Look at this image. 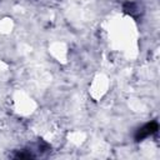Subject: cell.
Returning <instances> with one entry per match:
<instances>
[{"label": "cell", "mask_w": 160, "mask_h": 160, "mask_svg": "<svg viewBox=\"0 0 160 160\" xmlns=\"http://www.w3.org/2000/svg\"><path fill=\"white\" fill-rule=\"evenodd\" d=\"M124 10H125V12H128V14H130V15H134V12L136 11V6H135V4H132V2H126V4L124 5Z\"/></svg>", "instance_id": "2"}, {"label": "cell", "mask_w": 160, "mask_h": 160, "mask_svg": "<svg viewBox=\"0 0 160 160\" xmlns=\"http://www.w3.org/2000/svg\"><path fill=\"white\" fill-rule=\"evenodd\" d=\"M158 129H159L158 122H156V121H150V122L145 124L142 128H140V129L138 130V132L135 134V140H136V141L144 140L145 138H148V136H150L151 134L156 132Z\"/></svg>", "instance_id": "1"}]
</instances>
